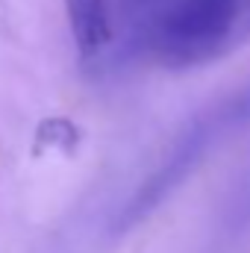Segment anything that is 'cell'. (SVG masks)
Instances as JSON below:
<instances>
[{
	"label": "cell",
	"instance_id": "obj_1",
	"mask_svg": "<svg viewBox=\"0 0 250 253\" xmlns=\"http://www.w3.org/2000/svg\"><path fill=\"white\" fill-rule=\"evenodd\" d=\"M250 42V0H180L150 39L153 56L168 68H194L230 56Z\"/></svg>",
	"mask_w": 250,
	"mask_h": 253
},
{
	"label": "cell",
	"instance_id": "obj_2",
	"mask_svg": "<svg viewBox=\"0 0 250 253\" xmlns=\"http://www.w3.org/2000/svg\"><path fill=\"white\" fill-rule=\"evenodd\" d=\"M65 9H68V24L77 50L85 59L97 56L112 36L106 0H65Z\"/></svg>",
	"mask_w": 250,
	"mask_h": 253
}]
</instances>
